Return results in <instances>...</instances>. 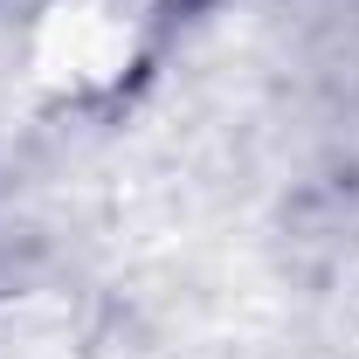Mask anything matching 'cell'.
Returning <instances> with one entry per match:
<instances>
[{
  "instance_id": "obj_1",
  "label": "cell",
  "mask_w": 359,
  "mask_h": 359,
  "mask_svg": "<svg viewBox=\"0 0 359 359\" xmlns=\"http://www.w3.org/2000/svg\"><path fill=\"white\" fill-rule=\"evenodd\" d=\"M132 7L125 0H55L35 35V69L55 90H104L132 69Z\"/></svg>"
}]
</instances>
